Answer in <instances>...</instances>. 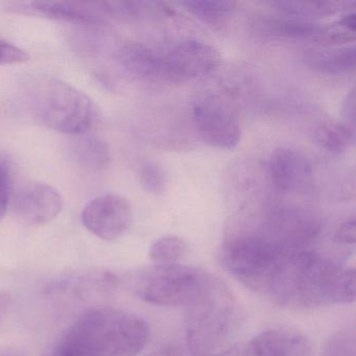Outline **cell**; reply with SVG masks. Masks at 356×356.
Segmentation results:
<instances>
[{
	"label": "cell",
	"mask_w": 356,
	"mask_h": 356,
	"mask_svg": "<svg viewBox=\"0 0 356 356\" xmlns=\"http://www.w3.org/2000/svg\"><path fill=\"white\" fill-rule=\"evenodd\" d=\"M266 297L289 309L352 303L355 270L309 250H297L279 266Z\"/></svg>",
	"instance_id": "obj_1"
},
{
	"label": "cell",
	"mask_w": 356,
	"mask_h": 356,
	"mask_svg": "<svg viewBox=\"0 0 356 356\" xmlns=\"http://www.w3.org/2000/svg\"><path fill=\"white\" fill-rule=\"evenodd\" d=\"M149 337L143 318L113 308H95L82 314L42 356H136Z\"/></svg>",
	"instance_id": "obj_2"
},
{
	"label": "cell",
	"mask_w": 356,
	"mask_h": 356,
	"mask_svg": "<svg viewBox=\"0 0 356 356\" xmlns=\"http://www.w3.org/2000/svg\"><path fill=\"white\" fill-rule=\"evenodd\" d=\"M184 306L188 349L195 355H210L224 343L234 324L236 309L230 289L218 277L203 272Z\"/></svg>",
	"instance_id": "obj_3"
},
{
	"label": "cell",
	"mask_w": 356,
	"mask_h": 356,
	"mask_svg": "<svg viewBox=\"0 0 356 356\" xmlns=\"http://www.w3.org/2000/svg\"><path fill=\"white\" fill-rule=\"evenodd\" d=\"M26 103L38 124L65 134H86L97 120L92 99L59 79L33 81L26 90Z\"/></svg>",
	"instance_id": "obj_4"
},
{
	"label": "cell",
	"mask_w": 356,
	"mask_h": 356,
	"mask_svg": "<svg viewBox=\"0 0 356 356\" xmlns=\"http://www.w3.org/2000/svg\"><path fill=\"white\" fill-rule=\"evenodd\" d=\"M291 252L266 235L243 234L224 243L220 262L243 286L266 296L279 266Z\"/></svg>",
	"instance_id": "obj_5"
},
{
	"label": "cell",
	"mask_w": 356,
	"mask_h": 356,
	"mask_svg": "<svg viewBox=\"0 0 356 356\" xmlns=\"http://www.w3.org/2000/svg\"><path fill=\"white\" fill-rule=\"evenodd\" d=\"M203 272L184 264H154L129 275L127 286L139 299L157 306L185 305Z\"/></svg>",
	"instance_id": "obj_6"
},
{
	"label": "cell",
	"mask_w": 356,
	"mask_h": 356,
	"mask_svg": "<svg viewBox=\"0 0 356 356\" xmlns=\"http://www.w3.org/2000/svg\"><path fill=\"white\" fill-rule=\"evenodd\" d=\"M193 118L206 145L232 151L241 143V126L234 107L224 97L209 95L195 102Z\"/></svg>",
	"instance_id": "obj_7"
},
{
	"label": "cell",
	"mask_w": 356,
	"mask_h": 356,
	"mask_svg": "<svg viewBox=\"0 0 356 356\" xmlns=\"http://www.w3.org/2000/svg\"><path fill=\"white\" fill-rule=\"evenodd\" d=\"M163 82L182 83L203 78L218 70L220 54L199 40H183L161 55Z\"/></svg>",
	"instance_id": "obj_8"
},
{
	"label": "cell",
	"mask_w": 356,
	"mask_h": 356,
	"mask_svg": "<svg viewBox=\"0 0 356 356\" xmlns=\"http://www.w3.org/2000/svg\"><path fill=\"white\" fill-rule=\"evenodd\" d=\"M87 230L104 241H114L122 236L132 222V207L126 197L104 195L87 204L82 213Z\"/></svg>",
	"instance_id": "obj_9"
},
{
	"label": "cell",
	"mask_w": 356,
	"mask_h": 356,
	"mask_svg": "<svg viewBox=\"0 0 356 356\" xmlns=\"http://www.w3.org/2000/svg\"><path fill=\"white\" fill-rule=\"evenodd\" d=\"M13 208L20 222L29 226H43L61 213L63 197L51 185L33 182L17 193Z\"/></svg>",
	"instance_id": "obj_10"
},
{
	"label": "cell",
	"mask_w": 356,
	"mask_h": 356,
	"mask_svg": "<svg viewBox=\"0 0 356 356\" xmlns=\"http://www.w3.org/2000/svg\"><path fill=\"white\" fill-rule=\"evenodd\" d=\"M8 11L79 26H99L105 22L95 3L74 1H24L7 5Z\"/></svg>",
	"instance_id": "obj_11"
},
{
	"label": "cell",
	"mask_w": 356,
	"mask_h": 356,
	"mask_svg": "<svg viewBox=\"0 0 356 356\" xmlns=\"http://www.w3.org/2000/svg\"><path fill=\"white\" fill-rule=\"evenodd\" d=\"M268 175L274 186L282 193L303 191L312 182V162L297 149L278 147L268 160Z\"/></svg>",
	"instance_id": "obj_12"
},
{
	"label": "cell",
	"mask_w": 356,
	"mask_h": 356,
	"mask_svg": "<svg viewBox=\"0 0 356 356\" xmlns=\"http://www.w3.org/2000/svg\"><path fill=\"white\" fill-rule=\"evenodd\" d=\"M124 72L143 82H163L161 55L140 42L124 43L118 51Z\"/></svg>",
	"instance_id": "obj_13"
},
{
	"label": "cell",
	"mask_w": 356,
	"mask_h": 356,
	"mask_svg": "<svg viewBox=\"0 0 356 356\" xmlns=\"http://www.w3.org/2000/svg\"><path fill=\"white\" fill-rule=\"evenodd\" d=\"M254 26L266 36L285 39L312 38L314 40L323 30V26L314 20L286 14L261 16L256 19Z\"/></svg>",
	"instance_id": "obj_14"
},
{
	"label": "cell",
	"mask_w": 356,
	"mask_h": 356,
	"mask_svg": "<svg viewBox=\"0 0 356 356\" xmlns=\"http://www.w3.org/2000/svg\"><path fill=\"white\" fill-rule=\"evenodd\" d=\"M304 59L316 72L341 76L352 74L355 70L356 51L354 47L308 49Z\"/></svg>",
	"instance_id": "obj_15"
},
{
	"label": "cell",
	"mask_w": 356,
	"mask_h": 356,
	"mask_svg": "<svg viewBox=\"0 0 356 356\" xmlns=\"http://www.w3.org/2000/svg\"><path fill=\"white\" fill-rule=\"evenodd\" d=\"M178 5L216 31L224 28L230 22L237 8L234 1L222 0H186L178 3Z\"/></svg>",
	"instance_id": "obj_16"
},
{
	"label": "cell",
	"mask_w": 356,
	"mask_h": 356,
	"mask_svg": "<svg viewBox=\"0 0 356 356\" xmlns=\"http://www.w3.org/2000/svg\"><path fill=\"white\" fill-rule=\"evenodd\" d=\"M72 155L82 168L99 172L107 168L111 156L107 143L99 137L83 136L72 145Z\"/></svg>",
	"instance_id": "obj_17"
},
{
	"label": "cell",
	"mask_w": 356,
	"mask_h": 356,
	"mask_svg": "<svg viewBox=\"0 0 356 356\" xmlns=\"http://www.w3.org/2000/svg\"><path fill=\"white\" fill-rule=\"evenodd\" d=\"M293 332L286 330H268L256 335L243 356H289Z\"/></svg>",
	"instance_id": "obj_18"
},
{
	"label": "cell",
	"mask_w": 356,
	"mask_h": 356,
	"mask_svg": "<svg viewBox=\"0 0 356 356\" xmlns=\"http://www.w3.org/2000/svg\"><path fill=\"white\" fill-rule=\"evenodd\" d=\"M314 139L325 151L341 154L354 145L355 130L341 122H325L316 129Z\"/></svg>",
	"instance_id": "obj_19"
},
{
	"label": "cell",
	"mask_w": 356,
	"mask_h": 356,
	"mask_svg": "<svg viewBox=\"0 0 356 356\" xmlns=\"http://www.w3.org/2000/svg\"><path fill=\"white\" fill-rule=\"evenodd\" d=\"M350 3L339 1H277L272 3L279 11L286 15L296 16L304 19L312 20V18L321 16L333 15L345 9Z\"/></svg>",
	"instance_id": "obj_20"
},
{
	"label": "cell",
	"mask_w": 356,
	"mask_h": 356,
	"mask_svg": "<svg viewBox=\"0 0 356 356\" xmlns=\"http://www.w3.org/2000/svg\"><path fill=\"white\" fill-rule=\"evenodd\" d=\"M356 15L354 12L341 16L334 24L323 26L322 32L314 39L323 47H341L355 41Z\"/></svg>",
	"instance_id": "obj_21"
},
{
	"label": "cell",
	"mask_w": 356,
	"mask_h": 356,
	"mask_svg": "<svg viewBox=\"0 0 356 356\" xmlns=\"http://www.w3.org/2000/svg\"><path fill=\"white\" fill-rule=\"evenodd\" d=\"M188 251L186 241L180 236H163L154 241L149 249V258L155 264H177Z\"/></svg>",
	"instance_id": "obj_22"
},
{
	"label": "cell",
	"mask_w": 356,
	"mask_h": 356,
	"mask_svg": "<svg viewBox=\"0 0 356 356\" xmlns=\"http://www.w3.org/2000/svg\"><path fill=\"white\" fill-rule=\"evenodd\" d=\"M95 5L104 15L122 22H134L145 16L149 3L141 1H103Z\"/></svg>",
	"instance_id": "obj_23"
},
{
	"label": "cell",
	"mask_w": 356,
	"mask_h": 356,
	"mask_svg": "<svg viewBox=\"0 0 356 356\" xmlns=\"http://www.w3.org/2000/svg\"><path fill=\"white\" fill-rule=\"evenodd\" d=\"M139 181L147 193L161 195L165 191L168 177L165 170L158 162L147 161L141 166Z\"/></svg>",
	"instance_id": "obj_24"
},
{
	"label": "cell",
	"mask_w": 356,
	"mask_h": 356,
	"mask_svg": "<svg viewBox=\"0 0 356 356\" xmlns=\"http://www.w3.org/2000/svg\"><path fill=\"white\" fill-rule=\"evenodd\" d=\"M325 356H355V341L352 335L339 333L330 339Z\"/></svg>",
	"instance_id": "obj_25"
},
{
	"label": "cell",
	"mask_w": 356,
	"mask_h": 356,
	"mask_svg": "<svg viewBox=\"0 0 356 356\" xmlns=\"http://www.w3.org/2000/svg\"><path fill=\"white\" fill-rule=\"evenodd\" d=\"M11 193V166L3 158H0V220L7 213Z\"/></svg>",
	"instance_id": "obj_26"
},
{
	"label": "cell",
	"mask_w": 356,
	"mask_h": 356,
	"mask_svg": "<svg viewBox=\"0 0 356 356\" xmlns=\"http://www.w3.org/2000/svg\"><path fill=\"white\" fill-rule=\"evenodd\" d=\"M29 59L30 56L24 49L11 43L0 40V65L24 63Z\"/></svg>",
	"instance_id": "obj_27"
},
{
	"label": "cell",
	"mask_w": 356,
	"mask_h": 356,
	"mask_svg": "<svg viewBox=\"0 0 356 356\" xmlns=\"http://www.w3.org/2000/svg\"><path fill=\"white\" fill-rule=\"evenodd\" d=\"M355 226L354 216L346 218L335 230L334 241L341 245H354L356 238Z\"/></svg>",
	"instance_id": "obj_28"
},
{
	"label": "cell",
	"mask_w": 356,
	"mask_h": 356,
	"mask_svg": "<svg viewBox=\"0 0 356 356\" xmlns=\"http://www.w3.org/2000/svg\"><path fill=\"white\" fill-rule=\"evenodd\" d=\"M355 89L352 88L346 95L341 104V122L355 130L356 106H355Z\"/></svg>",
	"instance_id": "obj_29"
},
{
	"label": "cell",
	"mask_w": 356,
	"mask_h": 356,
	"mask_svg": "<svg viewBox=\"0 0 356 356\" xmlns=\"http://www.w3.org/2000/svg\"><path fill=\"white\" fill-rule=\"evenodd\" d=\"M289 356H312V346L307 339L295 333Z\"/></svg>",
	"instance_id": "obj_30"
},
{
	"label": "cell",
	"mask_w": 356,
	"mask_h": 356,
	"mask_svg": "<svg viewBox=\"0 0 356 356\" xmlns=\"http://www.w3.org/2000/svg\"><path fill=\"white\" fill-rule=\"evenodd\" d=\"M11 305V295L8 291H0V324L7 316Z\"/></svg>",
	"instance_id": "obj_31"
},
{
	"label": "cell",
	"mask_w": 356,
	"mask_h": 356,
	"mask_svg": "<svg viewBox=\"0 0 356 356\" xmlns=\"http://www.w3.org/2000/svg\"><path fill=\"white\" fill-rule=\"evenodd\" d=\"M243 348H241V346H234V347L229 348L220 353L210 354L207 356H243Z\"/></svg>",
	"instance_id": "obj_32"
},
{
	"label": "cell",
	"mask_w": 356,
	"mask_h": 356,
	"mask_svg": "<svg viewBox=\"0 0 356 356\" xmlns=\"http://www.w3.org/2000/svg\"><path fill=\"white\" fill-rule=\"evenodd\" d=\"M0 356H26V354L17 348H1Z\"/></svg>",
	"instance_id": "obj_33"
},
{
	"label": "cell",
	"mask_w": 356,
	"mask_h": 356,
	"mask_svg": "<svg viewBox=\"0 0 356 356\" xmlns=\"http://www.w3.org/2000/svg\"><path fill=\"white\" fill-rule=\"evenodd\" d=\"M149 356H175V353L170 351V350H162V351L151 354V355Z\"/></svg>",
	"instance_id": "obj_34"
}]
</instances>
